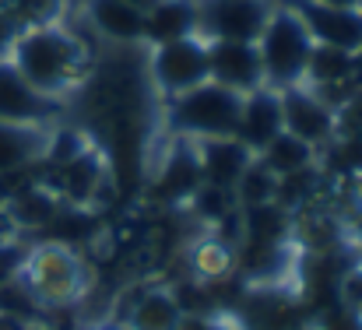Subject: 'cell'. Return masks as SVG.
<instances>
[{
	"label": "cell",
	"instance_id": "obj_1",
	"mask_svg": "<svg viewBox=\"0 0 362 330\" xmlns=\"http://www.w3.org/2000/svg\"><path fill=\"white\" fill-rule=\"evenodd\" d=\"M7 64L42 95L74 106L78 92L95 74V46L88 32L74 18H60L49 25H28L18 32Z\"/></svg>",
	"mask_w": 362,
	"mask_h": 330
},
{
	"label": "cell",
	"instance_id": "obj_23",
	"mask_svg": "<svg viewBox=\"0 0 362 330\" xmlns=\"http://www.w3.org/2000/svg\"><path fill=\"white\" fill-rule=\"evenodd\" d=\"M313 330H362V313L345 310V306H334L331 313H324V317L317 320Z\"/></svg>",
	"mask_w": 362,
	"mask_h": 330
},
{
	"label": "cell",
	"instance_id": "obj_22",
	"mask_svg": "<svg viewBox=\"0 0 362 330\" xmlns=\"http://www.w3.org/2000/svg\"><path fill=\"white\" fill-rule=\"evenodd\" d=\"M338 137H359L362 141V88L338 106Z\"/></svg>",
	"mask_w": 362,
	"mask_h": 330
},
{
	"label": "cell",
	"instance_id": "obj_6",
	"mask_svg": "<svg viewBox=\"0 0 362 330\" xmlns=\"http://www.w3.org/2000/svg\"><path fill=\"white\" fill-rule=\"evenodd\" d=\"M278 95H281V130L324 155L338 137V110L327 99H320L310 85H296Z\"/></svg>",
	"mask_w": 362,
	"mask_h": 330
},
{
	"label": "cell",
	"instance_id": "obj_28",
	"mask_svg": "<svg viewBox=\"0 0 362 330\" xmlns=\"http://www.w3.org/2000/svg\"><path fill=\"white\" fill-rule=\"evenodd\" d=\"M95 330H123V327H95Z\"/></svg>",
	"mask_w": 362,
	"mask_h": 330
},
{
	"label": "cell",
	"instance_id": "obj_20",
	"mask_svg": "<svg viewBox=\"0 0 362 330\" xmlns=\"http://www.w3.org/2000/svg\"><path fill=\"white\" fill-rule=\"evenodd\" d=\"M274 190H278V179L253 158V165L243 172V179L236 183V204L240 208H260V204H274Z\"/></svg>",
	"mask_w": 362,
	"mask_h": 330
},
{
	"label": "cell",
	"instance_id": "obj_9",
	"mask_svg": "<svg viewBox=\"0 0 362 330\" xmlns=\"http://www.w3.org/2000/svg\"><path fill=\"white\" fill-rule=\"evenodd\" d=\"M274 0H201V35L257 42Z\"/></svg>",
	"mask_w": 362,
	"mask_h": 330
},
{
	"label": "cell",
	"instance_id": "obj_7",
	"mask_svg": "<svg viewBox=\"0 0 362 330\" xmlns=\"http://www.w3.org/2000/svg\"><path fill=\"white\" fill-rule=\"evenodd\" d=\"M74 21L88 32V39L113 49H144V11L127 0H88Z\"/></svg>",
	"mask_w": 362,
	"mask_h": 330
},
{
	"label": "cell",
	"instance_id": "obj_4",
	"mask_svg": "<svg viewBox=\"0 0 362 330\" xmlns=\"http://www.w3.org/2000/svg\"><path fill=\"white\" fill-rule=\"evenodd\" d=\"M162 110V130L169 137L180 141H204V137H236L240 126V112H243V95L204 81L169 102H158Z\"/></svg>",
	"mask_w": 362,
	"mask_h": 330
},
{
	"label": "cell",
	"instance_id": "obj_25",
	"mask_svg": "<svg viewBox=\"0 0 362 330\" xmlns=\"http://www.w3.org/2000/svg\"><path fill=\"white\" fill-rule=\"evenodd\" d=\"M85 4H88V0H64V7H67V18L81 14V11H85Z\"/></svg>",
	"mask_w": 362,
	"mask_h": 330
},
{
	"label": "cell",
	"instance_id": "obj_15",
	"mask_svg": "<svg viewBox=\"0 0 362 330\" xmlns=\"http://www.w3.org/2000/svg\"><path fill=\"white\" fill-rule=\"evenodd\" d=\"M278 134H281V95L274 88H257L243 95L240 126H236V141L243 148H250L257 158V151H264Z\"/></svg>",
	"mask_w": 362,
	"mask_h": 330
},
{
	"label": "cell",
	"instance_id": "obj_3",
	"mask_svg": "<svg viewBox=\"0 0 362 330\" xmlns=\"http://www.w3.org/2000/svg\"><path fill=\"white\" fill-rule=\"evenodd\" d=\"M257 57L264 71V88L285 92L306 81V67L313 57V39L299 18V11L288 0H274L260 35H257Z\"/></svg>",
	"mask_w": 362,
	"mask_h": 330
},
{
	"label": "cell",
	"instance_id": "obj_19",
	"mask_svg": "<svg viewBox=\"0 0 362 330\" xmlns=\"http://www.w3.org/2000/svg\"><path fill=\"white\" fill-rule=\"evenodd\" d=\"M257 162H260L274 179H281V176H292V172H303V169L317 165V162H320V151L310 148L306 141H299V137H292V134L281 130L264 151H257Z\"/></svg>",
	"mask_w": 362,
	"mask_h": 330
},
{
	"label": "cell",
	"instance_id": "obj_21",
	"mask_svg": "<svg viewBox=\"0 0 362 330\" xmlns=\"http://www.w3.org/2000/svg\"><path fill=\"white\" fill-rule=\"evenodd\" d=\"M176 330H250V324L243 320L240 313L226 310V306H208V310L183 313Z\"/></svg>",
	"mask_w": 362,
	"mask_h": 330
},
{
	"label": "cell",
	"instance_id": "obj_24",
	"mask_svg": "<svg viewBox=\"0 0 362 330\" xmlns=\"http://www.w3.org/2000/svg\"><path fill=\"white\" fill-rule=\"evenodd\" d=\"M18 32H21V25H18V21L7 14V11H0V64L11 57V46H14Z\"/></svg>",
	"mask_w": 362,
	"mask_h": 330
},
{
	"label": "cell",
	"instance_id": "obj_13",
	"mask_svg": "<svg viewBox=\"0 0 362 330\" xmlns=\"http://www.w3.org/2000/svg\"><path fill=\"white\" fill-rule=\"evenodd\" d=\"M190 148H194L204 187L236 190L243 172L253 165V151L243 148L236 137H204V141H190Z\"/></svg>",
	"mask_w": 362,
	"mask_h": 330
},
{
	"label": "cell",
	"instance_id": "obj_18",
	"mask_svg": "<svg viewBox=\"0 0 362 330\" xmlns=\"http://www.w3.org/2000/svg\"><path fill=\"white\" fill-rule=\"evenodd\" d=\"M187 267H190V274H194L197 285H218V281H226V278L236 274V242L226 239L222 232L204 228L190 242Z\"/></svg>",
	"mask_w": 362,
	"mask_h": 330
},
{
	"label": "cell",
	"instance_id": "obj_5",
	"mask_svg": "<svg viewBox=\"0 0 362 330\" xmlns=\"http://www.w3.org/2000/svg\"><path fill=\"white\" fill-rule=\"evenodd\" d=\"M144 81L158 102H169L208 81V39L187 35L165 46H151L141 53Z\"/></svg>",
	"mask_w": 362,
	"mask_h": 330
},
{
	"label": "cell",
	"instance_id": "obj_11",
	"mask_svg": "<svg viewBox=\"0 0 362 330\" xmlns=\"http://www.w3.org/2000/svg\"><path fill=\"white\" fill-rule=\"evenodd\" d=\"M310 39L317 46H331V49H345V53H356L362 49V11L359 7H324V4H313V0H288Z\"/></svg>",
	"mask_w": 362,
	"mask_h": 330
},
{
	"label": "cell",
	"instance_id": "obj_10",
	"mask_svg": "<svg viewBox=\"0 0 362 330\" xmlns=\"http://www.w3.org/2000/svg\"><path fill=\"white\" fill-rule=\"evenodd\" d=\"M197 187H201V169H197L190 141L169 137V148L158 151V162L151 169L155 201L169 204V208H187V201L197 194Z\"/></svg>",
	"mask_w": 362,
	"mask_h": 330
},
{
	"label": "cell",
	"instance_id": "obj_17",
	"mask_svg": "<svg viewBox=\"0 0 362 330\" xmlns=\"http://www.w3.org/2000/svg\"><path fill=\"white\" fill-rule=\"evenodd\" d=\"M183 320V302L173 285H148L141 288L127 313H123V330H176Z\"/></svg>",
	"mask_w": 362,
	"mask_h": 330
},
{
	"label": "cell",
	"instance_id": "obj_16",
	"mask_svg": "<svg viewBox=\"0 0 362 330\" xmlns=\"http://www.w3.org/2000/svg\"><path fill=\"white\" fill-rule=\"evenodd\" d=\"M201 35V0H155L144 11V49Z\"/></svg>",
	"mask_w": 362,
	"mask_h": 330
},
{
	"label": "cell",
	"instance_id": "obj_12",
	"mask_svg": "<svg viewBox=\"0 0 362 330\" xmlns=\"http://www.w3.org/2000/svg\"><path fill=\"white\" fill-rule=\"evenodd\" d=\"M208 81L226 85L240 95L264 88V71L253 42H229V39H208Z\"/></svg>",
	"mask_w": 362,
	"mask_h": 330
},
{
	"label": "cell",
	"instance_id": "obj_8",
	"mask_svg": "<svg viewBox=\"0 0 362 330\" xmlns=\"http://www.w3.org/2000/svg\"><path fill=\"white\" fill-rule=\"evenodd\" d=\"M67 102L42 95L32 88L7 60L0 64V119L4 123H39V126H57L67 119Z\"/></svg>",
	"mask_w": 362,
	"mask_h": 330
},
{
	"label": "cell",
	"instance_id": "obj_2",
	"mask_svg": "<svg viewBox=\"0 0 362 330\" xmlns=\"http://www.w3.org/2000/svg\"><path fill=\"white\" fill-rule=\"evenodd\" d=\"M14 274L39 299L46 317L78 310L85 302V295L92 292V267H88L81 246H71L60 239H39V242L25 246Z\"/></svg>",
	"mask_w": 362,
	"mask_h": 330
},
{
	"label": "cell",
	"instance_id": "obj_29",
	"mask_svg": "<svg viewBox=\"0 0 362 330\" xmlns=\"http://www.w3.org/2000/svg\"><path fill=\"white\" fill-rule=\"evenodd\" d=\"M359 11H362V0H359Z\"/></svg>",
	"mask_w": 362,
	"mask_h": 330
},
{
	"label": "cell",
	"instance_id": "obj_14",
	"mask_svg": "<svg viewBox=\"0 0 362 330\" xmlns=\"http://www.w3.org/2000/svg\"><path fill=\"white\" fill-rule=\"evenodd\" d=\"M60 126V123H57ZM57 126H39V123H4L0 119V176L25 172V169H42L53 148Z\"/></svg>",
	"mask_w": 362,
	"mask_h": 330
},
{
	"label": "cell",
	"instance_id": "obj_27",
	"mask_svg": "<svg viewBox=\"0 0 362 330\" xmlns=\"http://www.w3.org/2000/svg\"><path fill=\"white\" fill-rule=\"evenodd\" d=\"M127 4H130V7H137V11H148L155 0H127Z\"/></svg>",
	"mask_w": 362,
	"mask_h": 330
},
{
	"label": "cell",
	"instance_id": "obj_26",
	"mask_svg": "<svg viewBox=\"0 0 362 330\" xmlns=\"http://www.w3.org/2000/svg\"><path fill=\"white\" fill-rule=\"evenodd\" d=\"M313 4H324V7H359V0H313Z\"/></svg>",
	"mask_w": 362,
	"mask_h": 330
}]
</instances>
